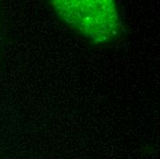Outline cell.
<instances>
[{"mask_svg":"<svg viewBox=\"0 0 160 159\" xmlns=\"http://www.w3.org/2000/svg\"><path fill=\"white\" fill-rule=\"evenodd\" d=\"M49 5L67 26L96 44H108L122 32L119 9L112 0H52Z\"/></svg>","mask_w":160,"mask_h":159,"instance_id":"cell-1","label":"cell"}]
</instances>
